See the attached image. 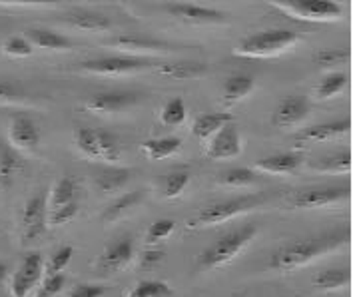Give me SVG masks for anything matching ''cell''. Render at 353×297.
Listing matches in <instances>:
<instances>
[{"instance_id":"obj_1","label":"cell","mask_w":353,"mask_h":297,"mask_svg":"<svg viewBox=\"0 0 353 297\" xmlns=\"http://www.w3.org/2000/svg\"><path fill=\"white\" fill-rule=\"evenodd\" d=\"M350 229H337L310 238H298L278 245L268 261V267L278 274H290L299 267H305L307 263L319 260L321 256L339 249L341 245L350 243Z\"/></svg>"},{"instance_id":"obj_2","label":"cell","mask_w":353,"mask_h":297,"mask_svg":"<svg viewBox=\"0 0 353 297\" xmlns=\"http://www.w3.org/2000/svg\"><path fill=\"white\" fill-rule=\"evenodd\" d=\"M258 234L256 223H243L234 229H228L216 242H212L198 256V267L202 269H218L232 260H236L243 252V247L252 242Z\"/></svg>"},{"instance_id":"obj_3","label":"cell","mask_w":353,"mask_h":297,"mask_svg":"<svg viewBox=\"0 0 353 297\" xmlns=\"http://www.w3.org/2000/svg\"><path fill=\"white\" fill-rule=\"evenodd\" d=\"M263 202H265V196H261V194H243V196H238V198L212 202V204L204 205L200 212H196L188 220V229L212 227V225L230 222V220L242 216L245 212H252V209L260 207Z\"/></svg>"},{"instance_id":"obj_4","label":"cell","mask_w":353,"mask_h":297,"mask_svg":"<svg viewBox=\"0 0 353 297\" xmlns=\"http://www.w3.org/2000/svg\"><path fill=\"white\" fill-rule=\"evenodd\" d=\"M301 37L288 28H270L242 38L234 48V54L242 58H274L292 50Z\"/></svg>"},{"instance_id":"obj_5","label":"cell","mask_w":353,"mask_h":297,"mask_svg":"<svg viewBox=\"0 0 353 297\" xmlns=\"http://www.w3.org/2000/svg\"><path fill=\"white\" fill-rule=\"evenodd\" d=\"M270 6L301 22H334L343 17V6L332 0H288L272 2Z\"/></svg>"},{"instance_id":"obj_6","label":"cell","mask_w":353,"mask_h":297,"mask_svg":"<svg viewBox=\"0 0 353 297\" xmlns=\"http://www.w3.org/2000/svg\"><path fill=\"white\" fill-rule=\"evenodd\" d=\"M158 64H154L150 58H140V56H126V54H114V56H100V58H90L80 62V70L96 76H128L136 72H144L150 68H156Z\"/></svg>"},{"instance_id":"obj_7","label":"cell","mask_w":353,"mask_h":297,"mask_svg":"<svg viewBox=\"0 0 353 297\" xmlns=\"http://www.w3.org/2000/svg\"><path fill=\"white\" fill-rule=\"evenodd\" d=\"M48 225V194L46 190H40L37 196H32L22 209L20 216V229H22V243L38 242Z\"/></svg>"},{"instance_id":"obj_8","label":"cell","mask_w":353,"mask_h":297,"mask_svg":"<svg viewBox=\"0 0 353 297\" xmlns=\"http://www.w3.org/2000/svg\"><path fill=\"white\" fill-rule=\"evenodd\" d=\"M350 198H352L350 186H314L296 192L290 198V205L294 209H317V207L347 202Z\"/></svg>"},{"instance_id":"obj_9","label":"cell","mask_w":353,"mask_h":297,"mask_svg":"<svg viewBox=\"0 0 353 297\" xmlns=\"http://www.w3.org/2000/svg\"><path fill=\"white\" fill-rule=\"evenodd\" d=\"M44 272V258L38 252L26 254L19 263L12 283H10V296L12 297H28L32 289H37Z\"/></svg>"},{"instance_id":"obj_10","label":"cell","mask_w":353,"mask_h":297,"mask_svg":"<svg viewBox=\"0 0 353 297\" xmlns=\"http://www.w3.org/2000/svg\"><path fill=\"white\" fill-rule=\"evenodd\" d=\"M162 8L168 14L184 22H192V24H222L228 20V14L223 10L204 6V4H194V2H170Z\"/></svg>"},{"instance_id":"obj_11","label":"cell","mask_w":353,"mask_h":297,"mask_svg":"<svg viewBox=\"0 0 353 297\" xmlns=\"http://www.w3.org/2000/svg\"><path fill=\"white\" fill-rule=\"evenodd\" d=\"M240 154H242V136L236 122L225 124L222 130L212 138L210 146L205 150V158L214 162L232 160V158H238Z\"/></svg>"},{"instance_id":"obj_12","label":"cell","mask_w":353,"mask_h":297,"mask_svg":"<svg viewBox=\"0 0 353 297\" xmlns=\"http://www.w3.org/2000/svg\"><path fill=\"white\" fill-rule=\"evenodd\" d=\"M310 116V102L303 96L283 98L272 114V124L278 130H294Z\"/></svg>"},{"instance_id":"obj_13","label":"cell","mask_w":353,"mask_h":297,"mask_svg":"<svg viewBox=\"0 0 353 297\" xmlns=\"http://www.w3.org/2000/svg\"><path fill=\"white\" fill-rule=\"evenodd\" d=\"M134 258V242H132L130 236H124L120 240H116L110 243L96 261V269L102 274V276H110L120 272L122 267H126Z\"/></svg>"},{"instance_id":"obj_14","label":"cell","mask_w":353,"mask_h":297,"mask_svg":"<svg viewBox=\"0 0 353 297\" xmlns=\"http://www.w3.org/2000/svg\"><path fill=\"white\" fill-rule=\"evenodd\" d=\"M138 100L140 96L136 92H124V90L98 92L84 102V108L94 114H116L132 108L134 104H138Z\"/></svg>"},{"instance_id":"obj_15","label":"cell","mask_w":353,"mask_h":297,"mask_svg":"<svg viewBox=\"0 0 353 297\" xmlns=\"http://www.w3.org/2000/svg\"><path fill=\"white\" fill-rule=\"evenodd\" d=\"M8 144L14 150H34L40 144V130L37 122L26 116L17 114L8 124Z\"/></svg>"},{"instance_id":"obj_16","label":"cell","mask_w":353,"mask_h":297,"mask_svg":"<svg viewBox=\"0 0 353 297\" xmlns=\"http://www.w3.org/2000/svg\"><path fill=\"white\" fill-rule=\"evenodd\" d=\"M110 44L114 48L122 50L126 56H140L144 58V54L150 52H158V54H164L170 52L172 46L162 42V40H154L148 37H126V34H118L110 40Z\"/></svg>"},{"instance_id":"obj_17","label":"cell","mask_w":353,"mask_h":297,"mask_svg":"<svg viewBox=\"0 0 353 297\" xmlns=\"http://www.w3.org/2000/svg\"><path fill=\"white\" fill-rule=\"evenodd\" d=\"M303 164V154L301 152H279L258 160L254 164L256 172L261 174H276V176H285L298 172Z\"/></svg>"},{"instance_id":"obj_18","label":"cell","mask_w":353,"mask_h":297,"mask_svg":"<svg viewBox=\"0 0 353 297\" xmlns=\"http://www.w3.org/2000/svg\"><path fill=\"white\" fill-rule=\"evenodd\" d=\"M352 132V120L350 118H341V120H335V122H323V124H317V126H310V128H303L298 134L299 142H330L335 138H341L345 134Z\"/></svg>"},{"instance_id":"obj_19","label":"cell","mask_w":353,"mask_h":297,"mask_svg":"<svg viewBox=\"0 0 353 297\" xmlns=\"http://www.w3.org/2000/svg\"><path fill=\"white\" fill-rule=\"evenodd\" d=\"M62 22L70 28L82 30V32H106L112 28V22L108 17L94 12V10H74L64 14Z\"/></svg>"},{"instance_id":"obj_20","label":"cell","mask_w":353,"mask_h":297,"mask_svg":"<svg viewBox=\"0 0 353 297\" xmlns=\"http://www.w3.org/2000/svg\"><path fill=\"white\" fill-rule=\"evenodd\" d=\"M234 122V116L230 112H212V114H202L194 120L192 124V136L200 142H205L214 138L218 132L222 130L225 124Z\"/></svg>"},{"instance_id":"obj_21","label":"cell","mask_w":353,"mask_h":297,"mask_svg":"<svg viewBox=\"0 0 353 297\" xmlns=\"http://www.w3.org/2000/svg\"><path fill=\"white\" fill-rule=\"evenodd\" d=\"M350 283H352V269L345 265L325 267L312 278V285L319 291H337V289L347 287Z\"/></svg>"},{"instance_id":"obj_22","label":"cell","mask_w":353,"mask_h":297,"mask_svg":"<svg viewBox=\"0 0 353 297\" xmlns=\"http://www.w3.org/2000/svg\"><path fill=\"white\" fill-rule=\"evenodd\" d=\"M26 40L32 44V48H44V50H70L74 44L64 34H58L50 28H28Z\"/></svg>"},{"instance_id":"obj_23","label":"cell","mask_w":353,"mask_h":297,"mask_svg":"<svg viewBox=\"0 0 353 297\" xmlns=\"http://www.w3.org/2000/svg\"><path fill=\"white\" fill-rule=\"evenodd\" d=\"M156 68H158V74L170 78V80H194V78H200L208 72V66L202 62H186V60L184 62H166Z\"/></svg>"},{"instance_id":"obj_24","label":"cell","mask_w":353,"mask_h":297,"mask_svg":"<svg viewBox=\"0 0 353 297\" xmlns=\"http://www.w3.org/2000/svg\"><path fill=\"white\" fill-rule=\"evenodd\" d=\"M182 150V140L178 136H164V138H152L142 142V152L148 156V160H166L176 156Z\"/></svg>"},{"instance_id":"obj_25","label":"cell","mask_w":353,"mask_h":297,"mask_svg":"<svg viewBox=\"0 0 353 297\" xmlns=\"http://www.w3.org/2000/svg\"><path fill=\"white\" fill-rule=\"evenodd\" d=\"M256 88V80L252 74H234L230 78H225L222 88L223 100L228 104H234V102H240L245 96H250L252 90Z\"/></svg>"},{"instance_id":"obj_26","label":"cell","mask_w":353,"mask_h":297,"mask_svg":"<svg viewBox=\"0 0 353 297\" xmlns=\"http://www.w3.org/2000/svg\"><path fill=\"white\" fill-rule=\"evenodd\" d=\"M78 190H80V187H78V182H76L72 176L60 178L54 184V187L50 190V194H48V212L76 202Z\"/></svg>"},{"instance_id":"obj_27","label":"cell","mask_w":353,"mask_h":297,"mask_svg":"<svg viewBox=\"0 0 353 297\" xmlns=\"http://www.w3.org/2000/svg\"><path fill=\"white\" fill-rule=\"evenodd\" d=\"M142 200H144V192H140V190L126 192L124 196H120L116 202H112V204L104 209L102 220H104L106 223L116 222V220H122V218H124L126 214H130L132 209L140 204Z\"/></svg>"},{"instance_id":"obj_28","label":"cell","mask_w":353,"mask_h":297,"mask_svg":"<svg viewBox=\"0 0 353 297\" xmlns=\"http://www.w3.org/2000/svg\"><path fill=\"white\" fill-rule=\"evenodd\" d=\"M130 170H124V167H108L96 176L94 184L102 194H114V192H120L130 182Z\"/></svg>"},{"instance_id":"obj_29","label":"cell","mask_w":353,"mask_h":297,"mask_svg":"<svg viewBox=\"0 0 353 297\" xmlns=\"http://www.w3.org/2000/svg\"><path fill=\"white\" fill-rule=\"evenodd\" d=\"M22 167V160L10 144L0 142V187H8Z\"/></svg>"},{"instance_id":"obj_30","label":"cell","mask_w":353,"mask_h":297,"mask_svg":"<svg viewBox=\"0 0 353 297\" xmlns=\"http://www.w3.org/2000/svg\"><path fill=\"white\" fill-rule=\"evenodd\" d=\"M312 167L317 172H325V174H350L352 172V152L339 150L334 154H327L319 162L312 164Z\"/></svg>"},{"instance_id":"obj_31","label":"cell","mask_w":353,"mask_h":297,"mask_svg":"<svg viewBox=\"0 0 353 297\" xmlns=\"http://www.w3.org/2000/svg\"><path fill=\"white\" fill-rule=\"evenodd\" d=\"M347 86V74L345 72H330L327 76L321 78V82L316 86V100L323 102L330 100L337 94H341Z\"/></svg>"},{"instance_id":"obj_32","label":"cell","mask_w":353,"mask_h":297,"mask_svg":"<svg viewBox=\"0 0 353 297\" xmlns=\"http://www.w3.org/2000/svg\"><path fill=\"white\" fill-rule=\"evenodd\" d=\"M98 150H100V160L108 164H118L122 156V146L116 134L106 130H98Z\"/></svg>"},{"instance_id":"obj_33","label":"cell","mask_w":353,"mask_h":297,"mask_svg":"<svg viewBox=\"0 0 353 297\" xmlns=\"http://www.w3.org/2000/svg\"><path fill=\"white\" fill-rule=\"evenodd\" d=\"M74 142L82 156H86L88 160H100L98 130H94V128H78L74 132Z\"/></svg>"},{"instance_id":"obj_34","label":"cell","mask_w":353,"mask_h":297,"mask_svg":"<svg viewBox=\"0 0 353 297\" xmlns=\"http://www.w3.org/2000/svg\"><path fill=\"white\" fill-rule=\"evenodd\" d=\"M186 120V104L182 98H172L164 104V108L160 112V122L168 128H176L180 124H184Z\"/></svg>"},{"instance_id":"obj_35","label":"cell","mask_w":353,"mask_h":297,"mask_svg":"<svg viewBox=\"0 0 353 297\" xmlns=\"http://www.w3.org/2000/svg\"><path fill=\"white\" fill-rule=\"evenodd\" d=\"M256 174L250 167H230L223 174H220L218 184L225 187H245L254 184Z\"/></svg>"},{"instance_id":"obj_36","label":"cell","mask_w":353,"mask_h":297,"mask_svg":"<svg viewBox=\"0 0 353 297\" xmlns=\"http://www.w3.org/2000/svg\"><path fill=\"white\" fill-rule=\"evenodd\" d=\"M188 184H190V170L180 167V170L170 172L166 176V180H164V186H162V190H164V198L172 200V198L182 196V192L186 190Z\"/></svg>"},{"instance_id":"obj_37","label":"cell","mask_w":353,"mask_h":297,"mask_svg":"<svg viewBox=\"0 0 353 297\" xmlns=\"http://www.w3.org/2000/svg\"><path fill=\"white\" fill-rule=\"evenodd\" d=\"M350 60H352V52L347 48H323L316 54V64L325 70L347 64Z\"/></svg>"},{"instance_id":"obj_38","label":"cell","mask_w":353,"mask_h":297,"mask_svg":"<svg viewBox=\"0 0 353 297\" xmlns=\"http://www.w3.org/2000/svg\"><path fill=\"white\" fill-rule=\"evenodd\" d=\"M172 296V287L164 283V281H158V279H144L140 281L130 294L126 297H170Z\"/></svg>"},{"instance_id":"obj_39","label":"cell","mask_w":353,"mask_h":297,"mask_svg":"<svg viewBox=\"0 0 353 297\" xmlns=\"http://www.w3.org/2000/svg\"><path fill=\"white\" fill-rule=\"evenodd\" d=\"M74 256V247L72 245H62L54 252V256L50 258L48 265H46V276H56V274H62L66 269V265L70 263Z\"/></svg>"},{"instance_id":"obj_40","label":"cell","mask_w":353,"mask_h":297,"mask_svg":"<svg viewBox=\"0 0 353 297\" xmlns=\"http://www.w3.org/2000/svg\"><path fill=\"white\" fill-rule=\"evenodd\" d=\"M2 52L14 58H26L34 52L32 44L26 40V37H8L2 42Z\"/></svg>"},{"instance_id":"obj_41","label":"cell","mask_w":353,"mask_h":297,"mask_svg":"<svg viewBox=\"0 0 353 297\" xmlns=\"http://www.w3.org/2000/svg\"><path fill=\"white\" fill-rule=\"evenodd\" d=\"M174 227H176V222H174V220H170V218L156 220L154 223H150L148 232H146V242H148L150 245H154V243L166 240L168 236L174 232Z\"/></svg>"},{"instance_id":"obj_42","label":"cell","mask_w":353,"mask_h":297,"mask_svg":"<svg viewBox=\"0 0 353 297\" xmlns=\"http://www.w3.org/2000/svg\"><path fill=\"white\" fill-rule=\"evenodd\" d=\"M66 285L64 274H56V276H46L42 279V283L37 287V297H54L58 296Z\"/></svg>"},{"instance_id":"obj_43","label":"cell","mask_w":353,"mask_h":297,"mask_svg":"<svg viewBox=\"0 0 353 297\" xmlns=\"http://www.w3.org/2000/svg\"><path fill=\"white\" fill-rule=\"evenodd\" d=\"M78 212H80V205L78 202H72V204L68 205H62V207H58V209H52V212H48V223L50 225H64V223L72 222L76 216H78Z\"/></svg>"},{"instance_id":"obj_44","label":"cell","mask_w":353,"mask_h":297,"mask_svg":"<svg viewBox=\"0 0 353 297\" xmlns=\"http://www.w3.org/2000/svg\"><path fill=\"white\" fill-rule=\"evenodd\" d=\"M24 102H26V98H24V94H22L19 86L0 80V104H4V106H19V104H24Z\"/></svg>"},{"instance_id":"obj_45","label":"cell","mask_w":353,"mask_h":297,"mask_svg":"<svg viewBox=\"0 0 353 297\" xmlns=\"http://www.w3.org/2000/svg\"><path fill=\"white\" fill-rule=\"evenodd\" d=\"M104 296V287L98 283H78L70 289V294L66 297H102Z\"/></svg>"},{"instance_id":"obj_46","label":"cell","mask_w":353,"mask_h":297,"mask_svg":"<svg viewBox=\"0 0 353 297\" xmlns=\"http://www.w3.org/2000/svg\"><path fill=\"white\" fill-rule=\"evenodd\" d=\"M162 260H164V252H162V249H146V252L142 254L140 265H142V267H156L158 263H162Z\"/></svg>"},{"instance_id":"obj_47","label":"cell","mask_w":353,"mask_h":297,"mask_svg":"<svg viewBox=\"0 0 353 297\" xmlns=\"http://www.w3.org/2000/svg\"><path fill=\"white\" fill-rule=\"evenodd\" d=\"M6 274H8V265H6V261L0 260V283L4 281V278H6Z\"/></svg>"}]
</instances>
